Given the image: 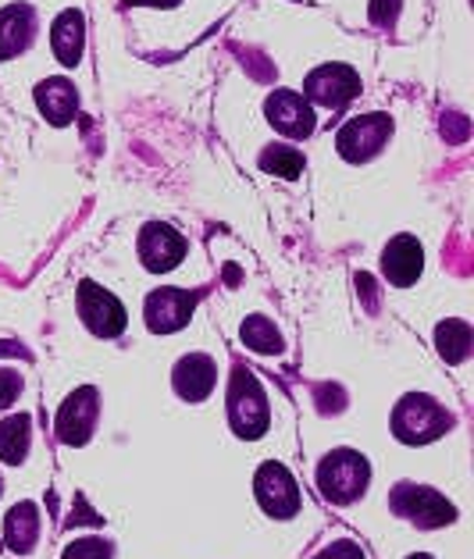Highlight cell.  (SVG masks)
I'll list each match as a JSON object with an SVG mask.
<instances>
[{
  "mask_svg": "<svg viewBox=\"0 0 474 559\" xmlns=\"http://www.w3.org/2000/svg\"><path fill=\"white\" fill-rule=\"evenodd\" d=\"M75 304H79V318H83V324L97 338H118L121 332H126L129 313H126V307H121V299L115 293H107L104 285L86 278L83 285H79Z\"/></svg>",
  "mask_w": 474,
  "mask_h": 559,
  "instance_id": "obj_8",
  "label": "cell"
},
{
  "mask_svg": "<svg viewBox=\"0 0 474 559\" xmlns=\"http://www.w3.org/2000/svg\"><path fill=\"white\" fill-rule=\"evenodd\" d=\"M239 338H242V346H247V349L264 353V357H271V353H282V335L275 329V321H268L264 313H253V318L242 321Z\"/></svg>",
  "mask_w": 474,
  "mask_h": 559,
  "instance_id": "obj_21",
  "label": "cell"
},
{
  "mask_svg": "<svg viewBox=\"0 0 474 559\" xmlns=\"http://www.w3.org/2000/svg\"><path fill=\"white\" fill-rule=\"evenodd\" d=\"M36 39V11L29 4H11L0 11V61L19 58Z\"/></svg>",
  "mask_w": 474,
  "mask_h": 559,
  "instance_id": "obj_16",
  "label": "cell"
},
{
  "mask_svg": "<svg viewBox=\"0 0 474 559\" xmlns=\"http://www.w3.org/2000/svg\"><path fill=\"white\" fill-rule=\"evenodd\" d=\"M389 507L396 516H403V521H411L414 527H425V531H436V527H446L457 521L453 502L428 485H411V481L396 485L389 496Z\"/></svg>",
  "mask_w": 474,
  "mask_h": 559,
  "instance_id": "obj_4",
  "label": "cell"
},
{
  "mask_svg": "<svg viewBox=\"0 0 474 559\" xmlns=\"http://www.w3.org/2000/svg\"><path fill=\"white\" fill-rule=\"evenodd\" d=\"M457 425V417L446 411L436 395L406 392L403 400L392 406V435L403 445H428L442 439L446 431Z\"/></svg>",
  "mask_w": 474,
  "mask_h": 559,
  "instance_id": "obj_1",
  "label": "cell"
},
{
  "mask_svg": "<svg viewBox=\"0 0 474 559\" xmlns=\"http://www.w3.org/2000/svg\"><path fill=\"white\" fill-rule=\"evenodd\" d=\"M39 527H44V521H39V507L36 502H15V507L8 510L4 516V542H8V549L11 552H33L36 549V542H39Z\"/></svg>",
  "mask_w": 474,
  "mask_h": 559,
  "instance_id": "obj_18",
  "label": "cell"
},
{
  "mask_svg": "<svg viewBox=\"0 0 474 559\" xmlns=\"http://www.w3.org/2000/svg\"><path fill=\"white\" fill-rule=\"evenodd\" d=\"M368 485H371V463L357 449H332L318 463V492L329 502H335V507L357 502L368 492Z\"/></svg>",
  "mask_w": 474,
  "mask_h": 559,
  "instance_id": "obj_3",
  "label": "cell"
},
{
  "mask_svg": "<svg viewBox=\"0 0 474 559\" xmlns=\"http://www.w3.org/2000/svg\"><path fill=\"white\" fill-rule=\"evenodd\" d=\"M392 140V118L382 111L371 115H357L349 118L335 135V150L339 157L349 160V165H364V160H375Z\"/></svg>",
  "mask_w": 474,
  "mask_h": 559,
  "instance_id": "obj_6",
  "label": "cell"
},
{
  "mask_svg": "<svg viewBox=\"0 0 474 559\" xmlns=\"http://www.w3.org/2000/svg\"><path fill=\"white\" fill-rule=\"evenodd\" d=\"M189 250V242L179 228H171L165 222H151L140 228V242H135V253H140V261L146 271H154V275H161V271H171L182 264V257Z\"/></svg>",
  "mask_w": 474,
  "mask_h": 559,
  "instance_id": "obj_10",
  "label": "cell"
},
{
  "mask_svg": "<svg viewBox=\"0 0 474 559\" xmlns=\"http://www.w3.org/2000/svg\"><path fill=\"white\" fill-rule=\"evenodd\" d=\"M115 556V545L107 538H79L64 549L61 559H111Z\"/></svg>",
  "mask_w": 474,
  "mask_h": 559,
  "instance_id": "obj_23",
  "label": "cell"
},
{
  "mask_svg": "<svg viewBox=\"0 0 474 559\" xmlns=\"http://www.w3.org/2000/svg\"><path fill=\"white\" fill-rule=\"evenodd\" d=\"M400 8H403V0H371V22L389 29V25L400 19Z\"/></svg>",
  "mask_w": 474,
  "mask_h": 559,
  "instance_id": "obj_25",
  "label": "cell"
},
{
  "mask_svg": "<svg viewBox=\"0 0 474 559\" xmlns=\"http://www.w3.org/2000/svg\"><path fill=\"white\" fill-rule=\"evenodd\" d=\"M253 496H257V507H261L268 516H275V521H293L304 507L300 485H296V477L286 463H279V460H268L257 467Z\"/></svg>",
  "mask_w": 474,
  "mask_h": 559,
  "instance_id": "obj_5",
  "label": "cell"
},
{
  "mask_svg": "<svg viewBox=\"0 0 474 559\" xmlns=\"http://www.w3.org/2000/svg\"><path fill=\"white\" fill-rule=\"evenodd\" d=\"M360 93V75L349 64H321L304 79V97L318 107L339 111Z\"/></svg>",
  "mask_w": 474,
  "mask_h": 559,
  "instance_id": "obj_9",
  "label": "cell"
},
{
  "mask_svg": "<svg viewBox=\"0 0 474 559\" xmlns=\"http://www.w3.org/2000/svg\"><path fill=\"white\" fill-rule=\"evenodd\" d=\"M50 47H54V58H58L64 68H75L79 61H83V53H86V19H83V11L68 8V11H61L58 19H54Z\"/></svg>",
  "mask_w": 474,
  "mask_h": 559,
  "instance_id": "obj_15",
  "label": "cell"
},
{
  "mask_svg": "<svg viewBox=\"0 0 474 559\" xmlns=\"http://www.w3.org/2000/svg\"><path fill=\"white\" fill-rule=\"evenodd\" d=\"M228 425L247 442L261 439L271 425L268 392L250 367H242V364L233 367V378H228Z\"/></svg>",
  "mask_w": 474,
  "mask_h": 559,
  "instance_id": "obj_2",
  "label": "cell"
},
{
  "mask_svg": "<svg viewBox=\"0 0 474 559\" xmlns=\"http://www.w3.org/2000/svg\"><path fill=\"white\" fill-rule=\"evenodd\" d=\"M382 271H386V278L392 285H400V289H406V285H414L417 278H422L425 250H422V242H417V236H396V239H392L389 247L382 250Z\"/></svg>",
  "mask_w": 474,
  "mask_h": 559,
  "instance_id": "obj_14",
  "label": "cell"
},
{
  "mask_svg": "<svg viewBox=\"0 0 474 559\" xmlns=\"http://www.w3.org/2000/svg\"><path fill=\"white\" fill-rule=\"evenodd\" d=\"M261 168L268 175H275V179H296V175L304 171V154L293 146H268L261 154Z\"/></svg>",
  "mask_w": 474,
  "mask_h": 559,
  "instance_id": "obj_22",
  "label": "cell"
},
{
  "mask_svg": "<svg viewBox=\"0 0 474 559\" xmlns=\"http://www.w3.org/2000/svg\"><path fill=\"white\" fill-rule=\"evenodd\" d=\"M126 8H179L182 0H121Z\"/></svg>",
  "mask_w": 474,
  "mask_h": 559,
  "instance_id": "obj_27",
  "label": "cell"
},
{
  "mask_svg": "<svg viewBox=\"0 0 474 559\" xmlns=\"http://www.w3.org/2000/svg\"><path fill=\"white\" fill-rule=\"evenodd\" d=\"M0 492H4V481H0Z\"/></svg>",
  "mask_w": 474,
  "mask_h": 559,
  "instance_id": "obj_29",
  "label": "cell"
},
{
  "mask_svg": "<svg viewBox=\"0 0 474 559\" xmlns=\"http://www.w3.org/2000/svg\"><path fill=\"white\" fill-rule=\"evenodd\" d=\"M97 420H100V392L93 385H83L58 406L54 435H58L61 445H86L93 439V431H97Z\"/></svg>",
  "mask_w": 474,
  "mask_h": 559,
  "instance_id": "obj_7",
  "label": "cell"
},
{
  "mask_svg": "<svg viewBox=\"0 0 474 559\" xmlns=\"http://www.w3.org/2000/svg\"><path fill=\"white\" fill-rule=\"evenodd\" d=\"M36 107L50 126H68L79 111V90L64 75H54L36 86Z\"/></svg>",
  "mask_w": 474,
  "mask_h": 559,
  "instance_id": "obj_17",
  "label": "cell"
},
{
  "mask_svg": "<svg viewBox=\"0 0 474 559\" xmlns=\"http://www.w3.org/2000/svg\"><path fill=\"white\" fill-rule=\"evenodd\" d=\"M22 395V374L19 371H0V411H8Z\"/></svg>",
  "mask_w": 474,
  "mask_h": 559,
  "instance_id": "obj_26",
  "label": "cell"
},
{
  "mask_svg": "<svg viewBox=\"0 0 474 559\" xmlns=\"http://www.w3.org/2000/svg\"><path fill=\"white\" fill-rule=\"evenodd\" d=\"M193 307H197V293H186V289H154L146 296L143 304V321L146 329L154 335H171V332H182L189 318H193Z\"/></svg>",
  "mask_w": 474,
  "mask_h": 559,
  "instance_id": "obj_12",
  "label": "cell"
},
{
  "mask_svg": "<svg viewBox=\"0 0 474 559\" xmlns=\"http://www.w3.org/2000/svg\"><path fill=\"white\" fill-rule=\"evenodd\" d=\"M406 559H431L428 552H414V556H406Z\"/></svg>",
  "mask_w": 474,
  "mask_h": 559,
  "instance_id": "obj_28",
  "label": "cell"
},
{
  "mask_svg": "<svg viewBox=\"0 0 474 559\" xmlns=\"http://www.w3.org/2000/svg\"><path fill=\"white\" fill-rule=\"evenodd\" d=\"M315 559H364V549H360L357 542L339 538V542H332V545H324V549H321Z\"/></svg>",
  "mask_w": 474,
  "mask_h": 559,
  "instance_id": "obj_24",
  "label": "cell"
},
{
  "mask_svg": "<svg viewBox=\"0 0 474 559\" xmlns=\"http://www.w3.org/2000/svg\"><path fill=\"white\" fill-rule=\"evenodd\" d=\"M474 332L467 321H442L436 329V349L446 364H464L471 357Z\"/></svg>",
  "mask_w": 474,
  "mask_h": 559,
  "instance_id": "obj_20",
  "label": "cell"
},
{
  "mask_svg": "<svg viewBox=\"0 0 474 559\" xmlns=\"http://www.w3.org/2000/svg\"><path fill=\"white\" fill-rule=\"evenodd\" d=\"M264 115L268 121L275 126V132L289 135V140H307L310 132L318 126V115H315V104H310L304 93L296 90H275L271 97L264 100Z\"/></svg>",
  "mask_w": 474,
  "mask_h": 559,
  "instance_id": "obj_11",
  "label": "cell"
},
{
  "mask_svg": "<svg viewBox=\"0 0 474 559\" xmlns=\"http://www.w3.org/2000/svg\"><path fill=\"white\" fill-rule=\"evenodd\" d=\"M33 445V417L29 414H11L8 420H0V460L19 467L29 456Z\"/></svg>",
  "mask_w": 474,
  "mask_h": 559,
  "instance_id": "obj_19",
  "label": "cell"
},
{
  "mask_svg": "<svg viewBox=\"0 0 474 559\" xmlns=\"http://www.w3.org/2000/svg\"><path fill=\"white\" fill-rule=\"evenodd\" d=\"M218 385V364L208 353H186L171 371V389L179 392L186 403H203Z\"/></svg>",
  "mask_w": 474,
  "mask_h": 559,
  "instance_id": "obj_13",
  "label": "cell"
}]
</instances>
